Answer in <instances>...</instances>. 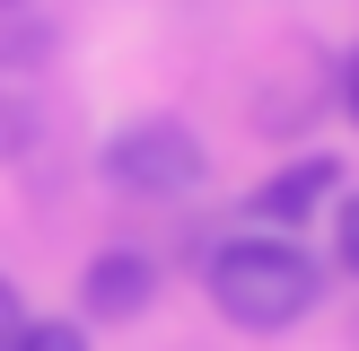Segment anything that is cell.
Instances as JSON below:
<instances>
[{
    "label": "cell",
    "mask_w": 359,
    "mask_h": 351,
    "mask_svg": "<svg viewBox=\"0 0 359 351\" xmlns=\"http://www.w3.org/2000/svg\"><path fill=\"white\" fill-rule=\"evenodd\" d=\"M18 325H27V298H18V281H9V272H0V343H9V333H18Z\"/></svg>",
    "instance_id": "9"
},
{
    "label": "cell",
    "mask_w": 359,
    "mask_h": 351,
    "mask_svg": "<svg viewBox=\"0 0 359 351\" xmlns=\"http://www.w3.org/2000/svg\"><path fill=\"white\" fill-rule=\"evenodd\" d=\"M333 185H342V167H333V158H290L280 176H263V185L245 193V220H255V228H280V237H298V228L325 211Z\"/></svg>",
    "instance_id": "4"
},
{
    "label": "cell",
    "mask_w": 359,
    "mask_h": 351,
    "mask_svg": "<svg viewBox=\"0 0 359 351\" xmlns=\"http://www.w3.org/2000/svg\"><path fill=\"white\" fill-rule=\"evenodd\" d=\"M202 290H210V307L237 333H290L298 316H316V298H325V263L298 237H280V228H245V237L210 246Z\"/></svg>",
    "instance_id": "1"
},
{
    "label": "cell",
    "mask_w": 359,
    "mask_h": 351,
    "mask_svg": "<svg viewBox=\"0 0 359 351\" xmlns=\"http://www.w3.org/2000/svg\"><path fill=\"white\" fill-rule=\"evenodd\" d=\"M149 307H158V255L149 246H105L79 272V316H97V325H132Z\"/></svg>",
    "instance_id": "3"
},
{
    "label": "cell",
    "mask_w": 359,
    "mask_h": 351,
    "mask_svg": "<svg viewBox=\"0 0 359 351\" xmlns=\"http://www.w3.org/2000/svg\"><path fill=\"white\" fill-rule=\"evenodd\" d=\"M342 105H351V123H359V53H351V70H342Z\"/></svg>",
    "instance_id": "10"
},
{
    "label": "cell",
    "mask_w": 359,
    "mask_h": 351,
    "mask_svg": "<svg viewBox=\"0 0 359 351\" xmlns=\"http://www.w3.org/2000/svg\"><path fill=\"white\" fill-rule=\"evenodd\" d=\"M333 263L359 281V193H342V211H333Z\"/></svg>",
    "instance_id": "6"
},
{
    "label": "cell",
    "mask_w": 359,
    "mask_h": 351,
    "mask_svg": "<svg viewBox=\"0 0 359 351\" xmlns=\"http://www.w3.org/2000/svg\"><path fill=\"white\" fill-rule=\"evenodd\" d=\"M27 140H35V105H18L9 88H0V158H18Z\"/></svg>",
    "instance_id": "7"
},
{
    "label": "cell",
    "mask_w": 359,
    "mask_h": 351,
    "mask_svg": "<svg viewBox=\"0 0 359 351\" xmlns=\"http://www.w3.org/2000/svg\"><path fill=\"white\" fill-rule=\"evenodd\" d=\"M0 351H88V325H70V316H27Z\"/></svg>",
    "instance_id": "5"
},
{
    "label": "cell",
    "mask_w": 359,
    "mask_h": 351,
    "mask_svg": "<svg viewBox=\"0 0 359 351\" xmlns=\"http://www.w3.org/2000/svg\"><path fill=\"white\" fill-rule=\"evenodd\" d=\"M0 9H27V0H0Z\"/></svg>",
    "instance_id": "11"
},
{
    "label": "cell",
    "mask_w": 359,
    "mask_h": 351,
    "mask_svg": "<svg viewBox=\"0 0 359 351\" xmlns=\"http://www.w3.org/2000/svg\"><path fill=\"white\" fill-rule=\"evenodd\" d=\"M97 176L114 193H132V202H175V193H193L210 176V150L175 114H140V123H123V132H105Z\"/></svg>",
    "instance_id": "2"
},
{
    "label": "cell",
    "mask_w": 359,
    "mask_h": 351,
    "mask_svg": "<svg viewBox=\"0 0 359 351\" xmlns=\"http://www.w3.org/2000/svg\"><path fill=\"white\" fill-rule=\"evenodd\" d=\"M44 53V27H27V18H0V62H35Z\"/></svg>",
    "instance_id": "8"
}]
</instances>
